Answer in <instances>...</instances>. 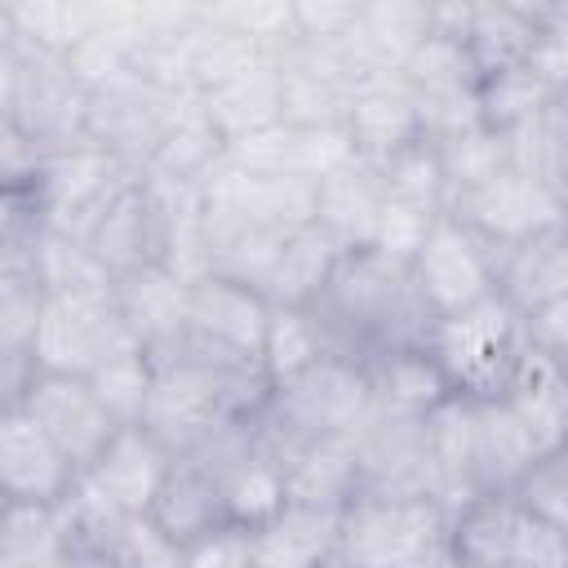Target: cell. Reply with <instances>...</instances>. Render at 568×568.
<instances>
[{"label":"cell","instance_id":"obj_36","mask_svg":"<svg viewBox=\"0 0 568 568\" xmlns=\"http://www.w3.org/2000/svg\"><path fill=\"white\" fill-rule=\"evenodd\" d=\"M377 173H382L386 200L422 209V213H435V217L448 209V182H444L435 146L426 138H417V142L390 151L386 160H377Z\"/></svg>","mask_w":568,"mask_h":568},{"label":"cell","instance_id":"obj_30","mask_svg":"<svg viewBox=\"0 0 568 568\" xmlns=\"http://www.w3.org/2000/svg\"><path fill=\"white\" fill-rule=\"evenodd\" d=\"M146 515L178 546H191V541L209 537L213 528L231 524L226 519V506H222V493L186 457H173V466H169V475H164V484H160V493H155V501H151Z\"/></svg>","mask_w":568,"mask_h":568},{"label":"cell","instance_id":"obj_25","mask_svg":"<svg viewBox=\"0 0 568 568\" xmlns=\"http://www.w3.org/2000/svg\"><path fill=\"white\" fill-rule=\"evenodd\" d=\"M501 404L532 435L537 453L568 448V364H555V359L524 351Z\"/></svg>","mask_w":568,"mask_h":568},{"label":"cell","instance_id":"obj_40","mask_svg":"<svg viewBox=\"0 0 568 568\" xmlns=\"http://www.w3.org/2000/svg\"><path fill=\"white\" fill-rule=\"evenodd\" d=\"M115 568H186V546L151 524V515H129L115 537Z\"/></svg>","mask_w":568,"mask_h":568},{"label":"cell","instance_id":"obj_41","mask_svg":"<svg viewBox=\"0 0 568 568\" xmlns=\"http://www.w3.org/2000/svg\"><path fill=\"white\" fill-rule=\"evenodd\" d=\"M430 222H435V213H422V209H408V204L386 200L368 248H377V253H386V257H395V262H408V257L422 248Z\"/></svg>","mask_w":568,"mask_h":568},{"label":"cell","instance_id":"obj_2","mask_svg":"<svg viewBox=\"0 0 568 568\" xmlns=\"http://www.w3.org/2000/svg\"><path fill=\"white\" fill-rule=\"evenodd\" d=\"M151 395L138 426H146L173 457L191 453L226 422L253 417L271 386L253 359L209 351L191 333H182L173 351L151 359Z\"/></svg>","mask_w":568,"mask_h":568},{"label":"cell","instance_id":"obj_35","mask_svg":"<svg viewBox=\"0 0 568 568\" xmlns=\"http://www.w3.org/2000/svg\"><path fill=\"white\" fill-rule=\"evenodd\" d=\"M555 98H568V89H555L541 71H532L528 62L524 67H510V71H497L488 80H479L475 89V102H479V120L497 133H510L515 124H524L528 115H537L546 102Z\"/></svg>","mask_w":568,"mask_h":568},{"label":"cell","instance_id":"obj_37","mask_svg":"<svg viewBox=\"0 0 568 568\" xmlns=\"http://www.w3.org/2000/svg\"><path fill=\"white\" fill-rule=\"evenodd\" d=\"M320 355H324V342H320V328H315L311 311L271 306L266 337H262V351H257V368L266 373V382L288 377V373L315 364Z\"/></svg>","mask_w":568,"mask_h":568},{"label":"cell","instance_id":"obj_34","mask_svg":"<svg viewBox=\"0 0 568 568\" xmlns=\"http://www.w3.org/2000/svg\"><path fill=\"white\" fill-rule=\"evenodd\" d=\"M430 146H435L439 173L448 182V200L462 195V191H470V186H479V182H488V178H497L501 169H510V160H506V133L488 129L484 120L479 124H466L457 133L435 138Z\"/></svg>","mask_w":568,"mask_h":568},{"label":"cell","instance_id":"obj_44","mask_svg":"<svg viewBox=\"0 0 568 568\" xmlns=\"http://www.w3.org/2000/svg\"><path fill=\"white\" fill-rule=\"evenodd\" d=\"M506 568H568V528L528 519Z\"/></svg>","mask_w":568,"mask_h":568},{"label":"cell","instance_id":"obj_31","mask_svg":"<svg viewBox=\"0 0 568 568\" xmlns=\"http://www.w3.org/2000/svg\"><path fill=\"white\" fill-rule=\"evenodd\" d=\"M222 151H226L222 133H217V129L209 124V115L200 111V98L186 93V98L173 106V115H169V124H164L155 151H151L146 178H160V182H200V178L222 160Z\"/></svg>","mask_w":568,"mask_h":568},{"label":"cell","instance_id":"obj_49","mask_svg":"<svg viewBox=\"0 0 568 568\" xmlns=\"http://www.w3.org/2000/svg\"><path fill=\"white\" fill-rule=\"evenodd\" d=\"M320 568H368V564H359V559H351V555L333 550V555H324V564H320Z\"/></svg>","mask_w":568,"mask_h":568},{"label":"cell","instance_id":"obj_5","mask_svg":"<svg viewBox=\"0 0 568 568\" xmlns=\"http://www.w3.org/2000/svg\"><path fill=\"white\" fill-rule=\"evenodd\" d=\"M138 351L129 337L111 284L102 288H53L44 293L40 324L31 337L36 373H67L93 377L102 364Z\"/></svg>","mask_w":568,"mask_h":568},{"label":"cell","instance_id":"obj_51","mask_svg":"<svg viewBox=\"0 0 568 568\" xmlns=\"http://www.w3.org/2000/svg\"><path fill=\"white\" fill-rule=\"evenodd\" d=\"M457 568H462V564H457Z\"/></svg>","mask_w":568,"mask_h":568},{"label":"cell","instance_id":"obj_33","mask_svg":"<svg viewBox=\"0 0 568 568\" xmlns=\"http://www.w3.org/2000/svg\"><path fill=\"white\" fill-rule=\"evenodd\" d=\"M368 386H373V404H386L395 413H413V417H430L444 399H453L439 364L426 355V346H408V351H390L382 359L368 364Z\"/></svg>","mask_w":568,"mask_h":568},{"label":"cell","instance_id":"obj_7","mask_svg":"<svg viewBox=\"0 0 568 568\" xmlns=\"http://www.w3.org/2000/svg\"><path fill=\"white\" fill-rule=\"evenodd\" d=\"M448 506L413 493H355L337 510V550L368 568H399L404 559L439 546Z\"/></svg>","mask_w":568,"mask_h":568},{"label":"cell","instance_id":"obj_22","mask_svg":"<svg viewBox=\"0 0 568 568\" xmlns=\"http://www.w3.org/2000/svg\"><path fill=\"white\" fill-rule=\"evenodd\" d=\"M120 320L146 359H160L186 333V280L164 266H142L111 284Z\"/></svg>","mask_w":568,"mask_h":568},{"label":"cell","instance_id":"obj_39","mask_svg":"<svg viewBox=\"0 0 568 568\" xmlns=\"http://www.w3.org/2000/svg\"><path fill=\"white\" fill-rule=\"evenodd\" d=\"M151 359L142 351H129L111 364H102L93 377H84L98 395V404L111 413L115 426H138L146 413V395H151Z\"/></svg>","mask_w":568,"mask_h":568},{"label":"cell","instance_id":"obj_26","mask_svg":"<svg viewBox=\"0 0 568 568\" xmlns=\"http://www.w3.org/2000/svg\"><path fill=\"white\" fill-rule=\"evenodd\" d=\"M195 98H200V111L209 115V124L222 133L226 146L280 124V71H275V58L271 62H253V67L209 84Z\"/></svg>","mask_w":568,"mask_h":568},{"label":"cell","instance_id":"obj_18","mask_svg":"<svg viewBox=\"0 0 568 568\" xmlns=\"http://www.w3.org/2000/svg\"><path fill=\"white\" fill-rule=\"evenodd\" d=\"M75 479V466L22 408L0 413V493L9 506H58Z\"/></svg>","mask_w":568,"mask_h":568},{"label":"cell","instance_id":"obj_20","mask_svg":"<svg viewBox=\"0 0 568 568\" xmlns=\"http://www.w3.org/2000/svg\"><path fill=\"white\" fill-rule=\"evenodd\" d=\"M493 293L519 315L568 297V231H564V222L497 248Z\"/></svg>","mask_w":568,"mask_h":568},{"label":"cell","instance_id":"obj_13","mask_svg":"<svg viewBox=\"0 0 568 568\" xmlns=\"http://www.w3.org/2000/svg\"><path fill=\"white\" fill-rule=\"evenodd\" d=\"M444 213L457 217L462 226H470L493 248H506V244H515V240H524L532 231L559 226L568 217V195H555V191L528 182L524 173L501 169L497 178L453 195Z\"/></svg>","mask_w":568,"mask_h":568},{"label":"cell","instance_id":"obj_9","mask_svg":"<svg viewBox=\"0 0 568 568\" xmlns=\"http://www.w3.org/2000/svg\"><path fill=\"white\" fill-rule=\"evenodd\" d=\"M493 266H497V248L448 213H439L430 222L422 248L408 257L413 288L430 320L457 315V311L493 297Z\"/></svg>","mask_w":568,"mask_h":568},{"label":"cell","instance_id":"obj_11","mask_svg":"<svg viewBox=\"0 0 568 568\" xmlns=\"http://www.w3.org/2000/svg\"><path fill=\"white\" fill-rule=\"evenodd\" d=\"M186 93H169L142 75H120L102 89H89V111H84V142L106 151L133 173H146L151 151L173 115V106Z\"/></svg>","mask_w":568,"mask_h":568},{"label":"cell","instance_id":"obj_47","mask_svg":"<svg viewBox=\"0 0 568 568\" xmlns=\"http://www.w3.org/2000/svg\"><path fill=\"white\" fill-rule=\"evenodd\" d=\"M18 62H22V49L13 44V31H9L4 4H0V115H9V111H13V89H18Z\"/></svg>","mask_w":568,"mask_h":568},{"label":"cell","instance_id":"obj_28","mask_svg":"<svg viewBox=\"0 0 568 568\" xmlns=\"http://www.w3.org/2000/svg\"><path fill=\"white\" fill-rule=\"evenodd\" d=\"M524 524H528V515L506 493L501 497H470V501L448 510L444 541L462 568H506Z\"/></svg>","mask_w":568,"mask_h":568},{"label":"cell","instance_id":"obj_38","mask_svg":"<svg viewBox=\"0 0 568 568\" xmlns=\"http://www.w3.org/2000/svg\"><path fill=\"white\" fill-rule=\"evenodd\" d=\"M506 497L528 519L550 524V528H568V448L537 453Z\"/></svg>","mask_w":568,"mask_h":568},{"label":"cell","instance_id":"obj_15","mask_svg":"<svg viewBox=\"0 0 568 568\" xmlns=\"http://www.w3.org/2000/svg\"><path fill=\"white\" fill-rule=\"evenodd\" d=\"M266 320H271V302L257 288L231 284L222 275H200L186 284V333L209 351L257 364Z\"/></svg>","mask_w":568,"mask_h":568},{"label":"cell","instance_id":"obj_12","mask_svg":"<svg viewBox=\"0 0 568 568\" xmlns=\"http://www.w3.org/2000/svg\"><path fill=\"white\" fill-rule=\"evenodd\" d=\"M84 111H89V89L71 71L67 53L22 49L18 89H13V111L9 115L27 133V142L40 155L84 142Z\"/></svg>","mask_w":568,"mask_h":568},{"label":"cell","instance_id":"obj_14","mask_svg":"<svg viewBox=\"0 0 568 568\" xmlns=\"http://www.w3.org/2000/svg\"><path fill=\"white\" fill-rule=\"evenodd\" d=\"M22 413L53 439V448L75 466V475L120 430L111 422V413L98 404L93 386L84 377H67V373H36L22 395Z\"/></svg>","mask_w":568,"mask_h":568},{"label":"cell","instance_id":"obj_21","mask_svg":"<svg viewBox=\"0 0 568 568\" xmlns=\"http://www.w3.org/2000/svg\"><path fill=\"white\" fill-rule=\"evenodd\" d=\"M430 36V4L417 0H368L355 9V22L342 40L355 75L404 71L413 49Z\"/></svg>","mask_w":568,"mask_h":568},{"label":"cell","instance_id":"obj_24","mask_svg":"<svg viewBox=\"0 0 568 568\" xmlns=\"http://www.w3.org/2000/svg\"><path fill=\"white\" fill-rule=\"evenodd\" d=\"M253 568H320L337 550V510L280 501L275 515L248 528Z\"/></svg>","mask_w":568,"mask_h":568},{"label":"cell","instance_id":"obj_29","mask_svg":"<svg viewBox=\"0 0 568 568\" xmlns=\"http://www.w3.org/2000/svg\"><path fill=\"white\" fill-rule=\"evenodd\" d=\"M342 253L346 248L320 222H306V226L288 231L284 244H280V253H275V266H271V275L262 284V297L271 306L306 311L324 293V284H328L333 266L342 262Z\"/></svg>","mask_w":568,"mask_h":568},{"label":"cell","instance_id":"obj_46","mask_svg":"<svg viewBox=\"0 0 568 568\" xmlns=\"http://www.w3.org/2000/svg\"><path fill=\"white\" fill-rule=\"evenodd\" d=\"M31 377H36L31 346H18V342H4L0 337V413L22 408V395H27Z\"/></svg>","mask_w":568,"mask_h":568},{"label":"cell","instance_id":"obj_45","mask_svg":"<svg viewBox=\"0 0 568 568\" xmlns=\"http://www.w3.org/2000/svg\"><path fill=\"white\" fill-rule=\"evenodd\" d=\"M40 160L44 155L27 142V133L13 124V115H0V186H27L31 191Z\"/></svg>","mask_w":568,"mask_h":568},{"label":"cell","instance_id":"obj_19","mask_svg":"<svg viewBox=\"0 0 568 568\" xmlns=\"http://www.w3.org/2000/svg\"><path fill=\"white\" fill-rule=\"evenodd\" d=\"M346 138L355 146V155L364 160H386L390 151L408 146L422 138V115H417V98L408 89V80L399 71L386 75H359L351 84V102H346Z\"/></svg>","mask_w":568,"mask_h":568},{"label":"cell","instance_id":"obj_1","mask_svg":"<svg viewBox=\"0 0 568 568\" xmlns=\"http://www.w3.org/2000/svg\"><path fill=\"white\" fill-rule=\"evenodd\" d=\"M324 355L373 364L390 351H408L426 342L430 315L413 288L408 262H395L377 248H346L333 266L324 293L306 306Z\"/></svg>","mask_w":568,"mask_h":568},{"label":"cell","instance_id":"obj_43","mask_svg":"<svg viewBox=\"0 0 568 568\" xmlns=\"http://www.w3.org/2000/svg\"><path fill=\"white\" fill-rule=\"evenodd\" d=\"M186 568H253V541L248 528L222 524L209 537L186 546Z\"/></svg>","mask_w":568,"mask_h":568},{"label":"cell","instance_id":"obj_48","mask_svg":"<svg viewBox=\"0 0 568 568\" xmlns=\"http://www.w3.org/2000/svg\"><path fill=\"white\" fill-rule=\"evenodd\" d=\"M399 568H457V559H453V550H448V541H439V546H430V550H422V555H413V559H404Z\"/></svg>","mask_w":568,"mask_h":568},{"label":"cell","instance_id":"obj_8","mask_svg":"<svg viewBox=\"0 0 568 568\" xmlns=\"http://www.w3.org/2000/svg\"><path fill=\"white\" fill-rule=\"evenodd\" d=\"M133 178H138L133 169H124L120 160H111L106 151H98L89 142H75L67 151H49L36 169V182H31L40 226L71 235V240H84V231L98 222V213Z\"/></svg>","mask_w":568,"mask_h":568},{"label":"cell","instance_id":"obj_27","mask_svg":"<svg viewBox=\"0 0 568 568\" xmlns=\"http://www.w3.org/2000/svg\"><path fill=\"white\" fill-rule=\"evenodd\" d=\"M359 493V466H355V439H311L284 453V501L342 510Z\"/></svg>","mask_w":568,"mask_h":568},{"label":"cell","instance_id":"obj_6","mask_svg":"<svg viewBox=\"0 0 568 568\" xmlns=\"http://www.w3.org/2000/svg\"><path fill=\"white\" fill-rule=\"evenodd\" d=\"M182 457L209 475V484L222 493L226 519L240 528L262 524L284 501V462H280L275 444L262 435L257 413L226 422L222 430H213Z\"/></svg>","mask_w":568,"mask_h":568},{"label":"cell","instance_id":"obj_3","mask_svg":"<svg viewBox=\"0 0 568 568\" xmlns=\"http://www.w3.org/2000/svg\"><path fill=\"white\" fill-rule=\"evenodd\" d=\"M368 404H373L368 368L337 359V355H320L315 364H306L288 377H275L266 386V399L257 408V426L284 462V453L297 444L355 435Z\"/></svg>","mask_w":568,"mask_h":568},{"label":"cell","instance_id":"obj_50","mask_svg":"<svg viewBox=\"0 0 568 568\" xmlns=\"http://www.w3.org/2000/svg\"><path fill=\"white\" fill-rule=\"evenodd\" d=\"M4 515H9V497L0 493V519H4Z\"/></svg>","mask_w":568,"mask_h":568},{"label":"cell","instance_id":"obj_42","mask_svg":"<svg viewBox=\"0 0 568 568\" xmlns=\"http://www.w3.org/2000/svg\"><path fill=\"white\" fill-rule=\"evenodd\" d=\"M524 320V346L541 359H555V364H568V297L559 302H546V306H532Z\"/></svg>","mask_w":568,"mask_h":568},{"label":"cell","instance_id":"obj_16","mask_svg":"<svg viewBox=\"0 0 568 568\" xmlns=\"http://www.w3.org/2000/svg\"><path fill=\"white\" fill-rule=\"evenodd\" d=\"M169 466L173 453L146 426H120L106 439V448L80 470V484L93 497H102L115 515H146Z\"/></svg>","mask_w":568,"mask_h":568},{"label":"cell","instance_id":"obj_23","mask_svg":"<svg viewBox=\"0 0 568 568\" xmlns=\"http://www.w3.org/2000/svg\"><path fill=\"white\" fill-rule=\"evenodd\" d=\"M386 204V186L373 160L351 155L333 173L315 182V222L342 244V248H368L377 217Z\"/></svg>","mask_w":568,"mask_h":568},{"label":"cell","instance_id":"obj_10","mask_svg":"<svg viewBox=\"0 0 568 568\" xmlns=\"http://www.w3.org/2000/svg\"><path fill=\"white\" fill-rule=\"evenodd\" d=\"M351 439H355L359 493H413V497L444 501L426 417L395 413L386 404H368V413Z\"/></svg>","mask_w":568,"mask_h":568},{"label":"cell","instance_id":"obj_17","mask_svg":"<svg viewBox=\"0 0 568 568\" xmlns=\"http://www.w3.org/2000/svg\"><path fill=\"white\" fill-rule=\"evenodd\" d=\"M89 257L102 266V275L115 284L142 266H160V204L151 182L138 173L84 231L80 240Z\"/></svg>","mask_w":568,"mask_h":568},{"label":"cell","instance_id":"obj_32","mask_svg":"<svg viewBox=\"0 0 568 568\" xmlns=\"http://www.w3.org/2000/svg\"><path fill=\"white\" fill-rule=\"evenodd\" d=\"M506 160L528 182L568 195V98L546 102L537 115L506 133Z\"/></svg>","mask_w":568,"mask_h":568},{"label":"cell","instance_id":"obj_4","mask_svg":"<svg viewBox=\"0 0 568 568\" xmlns=\"http://www.w3.org/2000/svg\"><path fill=\"white\" fill-rule=\"evenodd\" d=\"M422 346L439 364L453 399H501L528 351L519 311H510L497 293L457 315L430 320Z\"/></svg>","mask_w":568,"mask_h":568}]
</instances>
